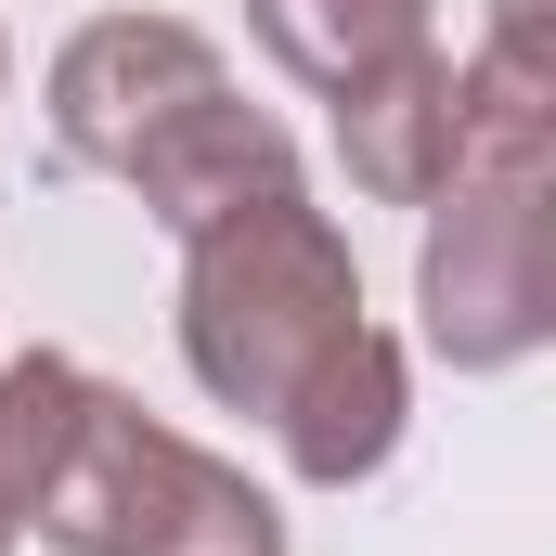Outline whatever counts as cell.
Here are the masks:
<instances>
[{"mask_svg": "<svg viewBox=\"0 0 556 556\" xmlns=\"http://www.w3.org/2000/svg\"><path fill=\"white\" fill-rule=\"evenodd\" d=\"M402 415H415L402 337H389V324H350V337L298 376V402L273 415V440H285V466H298L311 492H363V479L402 453Z\"/></svg>", "mask_w": 556, "mask_h": 556, "instance_id": "obj_6", "label": "cell"}, {"mask_svg": "<svg viewBox=\"0 0 556 556\" xmlns=\"http://www.w3.org/2000/svg\"><path fill=\"white\" fill-rule=\"evenodd\" d=\"M260 13V39H273V65L298 91H350V78H376V65H402L440 39V0H247Z\"/></svg>", "mask_w": 556, "mask_h": 556, "instance_id": "obj_8", "label": "cell"}, {"mask_svg": "<svg viewBox=\"0 0 556 556\" xmlns=\"http://www.w3.org/2000/svg\"><path fill=\"white\" fill-rule=\"evenodd\" d=\"M0 91H13V39H0Z\"/></svg>", "mask_w": 556, "mask_h": 556, "instance_id": "obj_9", "label": "cell"}, {"mask_svg": "<svg viewBox=\"0 0 556 556\" xmlns=\"http://www.w3.org/2000/svg\"><path fill=\"white\" fill-rule=\"evenodd\" d=\"M337 155H350V194L427 207V194L466 168V91H453V52L427 39V52H402V65L350 78V91H337Z\"/></svg>", "mask_w": 556, "mask_h": 556, "instance_id": "obj_5", "label": "cell"}, {"mask_svg": "<svg viewBox=\"0 0 556 556\" xmlns=\"http://www.w3.org/2000/svg\"><path fill=\"white\" fill-rule=\"evenodd\" d=\"M207 91H233V65H220L207 26H181V13H104V26H78L52 52V168L130 181V155L181 104H207Z\"/></svg>", "mask_w": 556, "mask_h": 556, "instance_id": "obj_4", "label": "cell"}, {"mask_svg": "<svg viewBox=\"0 0 556 556\" xmlns=\"http://www.w3.org/2000/svg\"><path fill=\"white\" fill-rule=\"evenodd\" d=\"M298 181V142L285 117H260L247 91H207V104H181L168 130L130 155V194L168 220V233H207L220 207H247V194H285Z\"/></svg>", "mask_w": 556, "mask_h": 556, "instance_id": "obj_7", "label": "cell"}, {"mask_svg": "<svg viewBox=\"0 0 556 556\" xmlns=\"http://www.w3.org/2000/svg\"><path fill=\"white\" fill-rule=\"evenodd\" d=\"M13 544H26V531H13V518H0V556H13Z\"/></svg>", "mask_w": 556, "mask_h": 556, "instance_id": "obj_10", "label": "cell"}, {"mask_svg": "<svg viewBox=\"0 0 556 556\" xmlns=\"http://www.w3.org/2000/svg\"><path fill=\"white\" fill-rule=\"evenodd\" d=\"M0 518L52 556H285V505L65 350L0 363Z\"/></svg>", "mask_w": 556, "mask_h": 556, "instance_id": "obj_1", "label": "cell"}, {"mask_svg": "<svg viewBox=\"0 0 556 556\" xmlns=\"http://www.w3.org/2000/svg\"><path fill=\"white\" fill-rule=\"evenodd\" d=\"M415 311L427 350L453 376H505L556 337V207L544 168H453L427 194V247H415Z\"/></svg>", "mask_w": 556, "mask_h": 556, "instance_id": "obj_3", "label": "cell"}, {"mask_svg": "<svg viewBox=\"0 0 556 556\" xmlns=\"http://www.w3.org/2000/svg\"><path fill=\"white\" fill-rule=\"evenodd\" d=\"M350 324H363V260H350V233L298 181L220 207L207 233H181V363H194L207 402L273 427L298 402V376Z\"/></svg>", "mask_w": 556, "mask_h": 556, "instance_id": "obj_2", "label": "cell"}]
</instances>
